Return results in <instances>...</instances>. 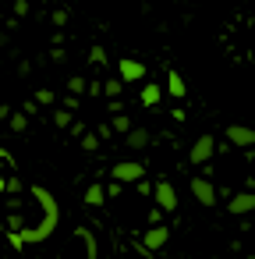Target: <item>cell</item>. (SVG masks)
<instances>
[{
  "instance_id": "6da1fadb",
  "label": "cell",
  "mask_w": 255,
  "mask_h": 259,
  "mask_svg": "<svg viewBox=\"0 0 255 259\" xmlns=\"http://www.w3.org/2000/svg\"><path fill=\"white\" fill-rule=\"evenodd\" d=\"M32 195L39 199V206H43V220L32 227V231H22L18 234V241H43L54 227H57V202H54V195L43 188V185H32Z\"/></svg>"
},
{
  "instance_id": "7a4b0ae2",
  "label": "cell",
  "mask_w": 255,
  "mask_h": 259,
  "mask_svg": "<svg viewBox=\"0 0 255 259\" xmlns=\"http://www.w3.org/2000/svg\"><path fill=\"white\" fill-rule=\"evenodd\" d=\"M142 174H145V167H142L138 160H121V163H114V167H110V178H114V181H121V185L142 181Z\"/></svg>"
},
{
  "instance_id": "3957f363",
  "label": "cell",
  "mask_w": 255,
  "mask_h": 259,
  "mask_svg": "<svg viewBox=\"0 0 255 259\" xmlns=\"http://www.w3.org/2000/svg\"><path fill=\"white\" fill-rule=\"evenodd\" d=\"M191 195H195L198 206L209 209V206H216V195H220V192H216V185H213L209 178H191Z\"/></svg>"
},
{
  "instance_id": "277c9868",
  "label": "cell",
  "mask_w": 255,
  "mask_h": 259,
  "mask_svg": "<svg viewBox=\"0 0 255 259\" xmlns=\"http://www.w3.org/2000/svg\"><path fill=\"white\" fill-rule=\"evenodd\" d=\"M213 153H216V139H213V135H198L195 146L188 149V160H191V163H209Z\"/></svg>"
},
{
  "instance_id": "5b68a950",
  "label": "cell",
  "mask_w": 255,
  "mask_h": 259,
  "mask_svg": "<svg viewBox=\"0 0 255 259\" xmlns=\"http://www.w3.org/2000/svg\"><path fill=\"white\" fill-rule=\"evenodd\" d=\"M167 241H170V231H167V224H152V227L142 234V252H160Z\"/></svg>"
},
{
  "instance_id": "8992f818",
  "label": "cell",
  "mask_w": 255,
  "mask_h": 259,
  "mask_svg": "<svg viewBox=\"0 0 255 259\" xmlns=\"http://www.w3.org/2000/svg\"><path fill=\"white\" fill-rule=\"evenodd\" d=\"M152 199H156V206H160L163 213H174V209H177V192H174V185H167V181H156Z\"/></svg>"
},
{
  "instance_id": "52a82bcc",
  "label": "cell",
  "mask_w": 255,
  "mask_h": 259,
  "mask_svg": "<svg viewBox=\"0 0 255 259\" xmlns=\"http://www.w3.org/2000/svg\"><path fill=\"white\" fill-rule=\"evenodd\" d=\"M227 142L248 149V146H255V128H248V124H227Z\"/></svg>"
},
{
  "instance_id": "ba28073f",
  "label": "cell",
  "mask_w": 255,
  "mask_h": 259,
  "mask_svg": "<svg viewBox=\"0 0 255 259\" xmlns=\"http://www.w3.org/2000/svg\"><path fill=\"white\" fill-rule=\"evenodd\" d=\"M255 209V192H237V195H230V202H227V213H234V217H244V213H251Z\"/></svg>"
},
{
  "instance_id": "9c48e42d",
  "label": "cell",
  "mask_w": 255,
  "mask_h": 259,
  "mask_svg": "<svg viewBox=\"0 0 255 259\" xmlns=\"http://www.w3.org/2000/svg\"><path fill=\"white\" fill-rule=\"evenodd\" d=\"M117 71H121L124 82H138V78H145V64H142V61H131V57L117 61Z\"/></svg>"
},
{
  "instance_id": "30bf717a",
  "label": "cell",
  "mask_w": 255,
  "mask_h": 259,
  "mask_svg": "<svg viewBox=\"0 0 255 259\" xmlns=\"http://www.w3.org/2000/svg\"><path fill=\"white\" fill-rule=\"evenodd\" d=\"M149 142H152V132H149V128H131V132L124 135V146H128V149H145Z\"/></svg>"
},
{
  "instance_id": "8fae6325",
  "label": "cell",
  "mask_w": 255,
  "mask_h": 259,
  "mask_svg": "<svg viewBox=\"0 0 255 259\" xmlns=\"http://www.w3.org/2000/svg\"><path fill=\"white\" fill-rule=\"evenodd\" d=\"M167 96H174V100H184L188 96V85H184V78L177 71H167Z\"/></svg>"
},
{
  "instance_id": "7c38bea8",
  "label": "cell",
  "mask_w": 255,
  "mask_h": 259,
  "mask_svg": "<svg viewBox=\"0 0 255 259\" xmlns=\"http://www.w3.org/2000/svg\"><path fill=\"white\" fill-rule=\"evenodd\" d=\"M82 202H85L89 209L103 206V202H107V185H89V188H85V195H82Z\"/></svg>"
},
{
  "instance_id": "4fadbf2b",
  "label": "cell",
  "mask_w": 255,
  "mask_h": 259,
  "mask_svg": "<svg viewBox=\"0 0 255 259\" xmlns=\"http://www.w3.org/2000/svg\"><path fill=\"white\" fill-rule=\"evenodd\" d=\"M163 100V89L160 85H142V107H156Z\"/></svg>"
},
{
  "instance_id": "5bb4252c",
  "label": "cell",
  "mask_w": 255,
  "mask_h": 259,
  "mask_svg": "<svg viewBox=\"0 0 255 259\" xmlns=\"http://www.w3.org/2000/svg\"><path fill=\"white\" fill-rule=\"evenodd\" d=\"M54 124H57V128H71V124H75V110H68V107L57 110V114H54Z\"/></svg>"
},
{
  "instance_id": "9a60e30c",
  "label": "cell",
  "mask_w": 255,
  "mask_h": 259,
  "mask_svg": "<svg viewBox=\"0 0 255 259\" xmlns=\"http://www.w3.org/2000/svg\"><path fill=\"white\" fill-rule=\"evenodd\" d=\"M110 124H114V132H121V135H128V132L135 128V124H131V117H124V114H117Z\"/></svg>"
},
{
  "instance_id": "2e32d148",
  "label": "cell",
  "mask_w": 255,
  "mask_h": 259,
  "mask_svg": "<svg viewBox=\"0 0 255 259\" xmlns=\"http://www.w3.org/2000/svg\"><path fill=\"white\" fill-rule=\"evenodd\" d=\"M103 89H107V96H121V93H124V78H110Z\"/></svg>"
},
{
  "instance_id": "e0dca14e",
  "label": "cell",
  "mask_w": 255,
  "mask_h": 259,
  "mask_svg": "<svg viewBox=\"0 0 255 259\" xmlns=\"http://www.w3.org/2000/svg\"><path fill=\"white\" fill-rule=\"evenodd\" d=\"M32 100H36L39 107H50V103H54V89H36V96H32Z\"/></svg>"
},
{
  "instance_id": "ac0fdd59",
  "label": "cell",
  "mask_w": 255,
  "mask_h": 259,
  "mask_svg": "<svg viewBox=\"0 0 255 259\" xmlns=\"http://www.w3.org/2000/svg\"><path fill=\"white\" fill-rule=\"evenodd\" d=\"M68 89H71V96H82V93H85V78H78V75L68 78Z\"/></svg>"
},
{
  "instance_id": "d6986e66",
  "label": "cell",
  "mask_w": 255,
  "mask_h": 259,
  "mask_svg": "<svg viewBox=\"0 0 255 259\" xmlns=\"http://www.w3.org/2000/svg\"><path fill=\"white\" fill-rule=\"evenodd\" d=\"M82 149L85 153H96L99 149V135H82Z\"/></svg>"
},
{
  "instance_id": "ffe728a7",
  "label": "cell",
  "mask_w": 255,
  "mask_h": 259,
  "mask_svg": "<svg viewBox=\"0 0 255 259\" xmlns=\"http://www.w3.org/2000/svg\"><path fill=\"white\" fill-rule=\"evenodd\" d=\"M25 124H29L25 114H11V132H25Z\"/></svg>"
},
{
  "instance_id": "44dd1931",
  "label": "cell",
  "mask_w": 255,
  "mask_h": 259,
  "mask_svg": "<svg viewBox=\"0 0 255 259\" xmlns=\"http://www.w3.org/2000/svg\"><path fill=\"white\" fill-rule=\"evenodd\" d=\"M89 57H92V64H107V50H103V47H92Z\"/></svg>"
},
{
  "instance_id": "7402d4cb",
  "label": "cell",
  "mask_w": 255,
  "mask_h": 259,
  "mask_svg": "<svg viewBox=\"0 0 255 259\" xmlns=\"http://www.w3.org/2000/svg\"><path fill=\"white\" fill-rule=\"evenodd\" d=\"M64 22H68V11H64V8H57V11H54V25H57V29H61V25H64Z\"/></svg>"
},
{
  "instance_id": "603a6c76",
  "label": "cell",
  "mask_w": 255,
  "mask_h": 259,
  "mask_svg": "<svg viewBox=\"0 0 255 259\" xmlns=\"http://www.w3.org/2000/svg\"><path fill=\"white\" fill-rule=\"evenodd\" d=\"M107 195H110V199H117V195H121V181H110V188H107Z\"/></svg>"
},
{
  "instance_id": "cb8c5ba5",
  "label": "cell",
  "mask_w": 255,
  "mask_h": 259,
  "mask_svg": "<svg viewBox=\"0 0 255 259\" xmlns=\"http://www.w3.org/2000/svg\"><path fill=\"white\" fill-rule=\"evenodd\" d=\"M110 132H114V124H99V132H96V135H99V139H110Z\"/></svg>"
},
{
  "instance_id": "d4e9b609",
  "label": "cell",
  "mask_w": 255,
  "mask_h": 259,
  "mask_svg": "<svg viewBox=\"0 0 255 259\" xmlns=\"http://www.w3.org/2000/svg\"><path fill=\"white\" fill-rule=\"evenodd\" d=\"M0 160H4V149H0Z\"/></svg>"
}]
</instances>
